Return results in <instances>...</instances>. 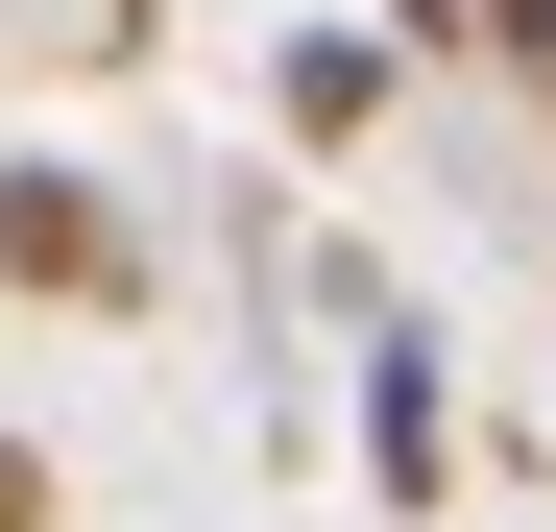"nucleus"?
<instances>
[{
  "label": "nucleus",
  "mask_w": 556,
  "mask_h": 532,
  "mask_svg": "<svg viewBox=\"0 0 556 532\" xmlns=\"http://www.w3.org/2000/svg\"><path fill=\"white\" fill-rule=\"evenodd\" d=\"M0 266H25V291H146V242H122L98 169H0Z\"/></svg>",
  "instance_id": "nucleus-1"
},
{
  "label": "nucleus",
  "mask_w": 556,
  "mask_h": 532,
  "mask_svg": "<svg viewBox=\"0 0 556 532\" xmlns=\"http://www.w3.org/2000/svg\"><path fill=\"white\" fill-rule=\"evenodd\" d=\"M363 460H388V484H435V460H459V411H435V339H412V315L363 339Z\"/></svg>",
  "instance_id": "nucleus-2"
},
{
  "label": "nucleus",
  "mask_w": 556,
  "mask_h": 532,
  "mask_svg": "<svg viewBox=\"0 0 556 532\" xmlns=\"http://www.w3.org/2000/svg\"><path fill=\"white\" fill-rule=\"evenodd\" d=\"M363 122H388V25H315L291 49V145H363Z\"/></svg>",
  "instance_id": "nucleus-3"
},
{
  "label": "nucleus",
  "mask_w": 556,
  "mask_h": 532,
  "mask_svg": "<svg viewBox=\"0 0 556 532\" xmlns=\"http://www.w3.org/2000/svg\"><path fill=\"white\" fill-rule=\"evenodd\" d=\"M0 532H49V435H0Z\"/></svg>",
  "instance_id": "nucleus-4"
}]
</instances>
